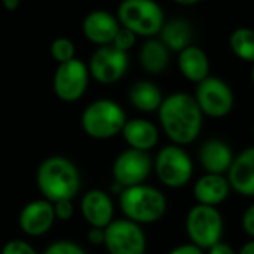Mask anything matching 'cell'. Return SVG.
Masks as SVG:
<instances>
[{
	"label": "cell",
	"mask_w": 254,
	"mask_h": 254,
	"mask_svg": "<svg viewBox=\"0 0 254 254\" xmlns=\"http://www.w3.org/2000/svg\"><path fill=\"white\" fill-rule=\"evenodd\" d=\"M89 79L88 64L79 58L58 64L52 77L54 94L64 103H74L85 95Z\"/></svg>",
	"instance_id": "7"
},
{
	"label": "cell",
	"mask_w": 254,
	"mask_h": 254,
	"mask_svg": "<svg viewBox=\"0 0 254 254\" xmlns=\"http://www.w3.org/2000/svg\"><path fill=\"white\" fill-rule=\"evenodd\" d=\"M177 65L183 77L193 83H199L210 76V58L202 48L193 43L179 52Z\"/></svg>",
	"instance_id": "17"
},
{
	"label": "cell",
	"mask_w": 254,
	"mask_h": 254,
	"mask_svg": "<svg viewBox=\"0 0 254 254\" xmlns=\"http://www.w3.org/2000/svg\"><path fill=\"white\" fill-rule=\"evenodd\" d=\"M128 98L134 109L144 113L158 112L164 100L159 86L150 80H137L135 83H132L128 92Z\"/></svg>",
	"instance_id": "23"
},
{
	"label": "cell",
	"mask_w": 254,
	"mask_h": 254,
	"mask_svg": "<svg viewBox=\"0 0 254 254\" xmlns=\"http://www.w3.org/2000/svg\"><path fill=\"white\" fill-rule=\"evenodd\" d=\"M55 220L54 204L48 199H37L27 204L19 214V226L30 237L46 234Z\"/></svg>",
	"instance_id": "14"
},
{
	"label": "cell",
	"mask_w": 254,
	"mask_h": 254,
	"mask_svg": "<svg viewBox=\"0 0 254 254\" xmlns=\"http://www.w3.org/2000/svg\"><path fill=\"white\" fill-rule=\"evenodd\" d=\"M82 214L85 220L92 228L106 229L112 223L113 217V204L110 196L103 190H89L82 198L80 204Z\"/></svg>",
	"instance_id": "16"
},
{
	"label": "cell",
	"mask_w": 254,
	"mask_h": 254,
	"mask_svg": "<svg viewBox=\"0 0 254 254\" xmlns=\"http://www.w3.org/2000/svg\"><path fill=\"white\" fill-rule=\"evenodd\" d=\"M168 254H202V250L195 244H185L171 250Z\"/></svg>",
	"instance_id": "32"
},
{
	"label": "cell",
	"mask_w": 254,
	"mask_h": 254,
	"mask_svg": "<svg viewBox=\"0 0 254 254\" xmlns=\"http://www.w3.org/2000/svg\"><path fill=\"white\" fill-rule=\"evenodd\" d=\"M127 122L124 109L113 100L100 98L86 106L82 113V129L95 140L112 138L122 132Z\"/></svg>",
	"instance_id": "5"
},
{
	"label": "cell",
	"mask_w": 254,
	"mask_h": 254,
	"mask_svg": "<svg viewBox=\"0 0 254 254\" xmlns=\"http://www.w3.org/2000/svg\"><path fill=\"white\" fill-rule=\"evenodd\" d=\"M121 24L109 10L104 9H94L88 12L82 21V33L88 42L98 46L112 45L116 33L119 31Z\"/></svg>",
	"instance_id": "13"
},
{
	"label": "cell",
	"mask_w": 254,
	"mask_h": 254,
	"mask_svg": "<svg viewBox=\"0 0 254 254\" xmlns=\"http://www.w3.org/2000/svg\"><path fill=\"white\" fill-rule=\"evenodd\" d=\"M231 188L244 196H254V147H249L234 158L228 170Z\"/></svg>",
	"instance_id": "15"
},
{
	"label": "cell",
	"mask_w": 254,
	"mask_h": 254,
	"mask_svg": "<svg viewBox=\"0 0 254 254\" xmlns=\"http://www.w3.org/2000/svg\"><path fill=\"white\" fill-rule=\"evenodd\" d=\"M252 82L254 83V64H253V68H252Z\"/></svg>",
	"instance_id": "37"
},
{
	"label": "cell",
	"mask_w": 254,
	"mask_h": 254,
	"mask_svg": "<svg viewBox=\"0 0 254 254\" xmlns=\"http://www.w3.org/2000/svg\"><path fill=\"white\" fill-rule=\"evenodd\" d=\"M238 254H254V241L247 243V244L240 250V253Z\"/></svg>",
	"instance_id": "35"
},
{
	"label": "cell",
	"mask_w": 254,
	"mask_h": 254,
	"mask_svg": "<svg viewBox=\"0 0 254 254\" xmlns=\"http://www.w3.org/2000/svg\"><path fill=\"white\" fill-rule=\"evenodd\" d=\"M36 180L43 196L52 204L73 199L80 189V176L76 165L63 156L45 159L37 170Z\"/></svg>",
	"instance_id": "2"
},
{
	"label": "cell",
	"mask_w": 254,
	"mask_h": 254,
	"mask_svg": "<svg viewBox=\"0 0 254 254\" xmlns=\"http://www.w3.org/2000/svg\"><path fill=\"white\" fill-rule=\"evenodd\" d=\"M122 134L131 149H137L143 152H147L152 147H155L159 138V132L155 124L146 119L127 121L122 128Z\"/></svg>",
	"instance_id": "20"
},
{
	"label": "cell",
	"mask_w": 254,
	"mask_h": 254,
	"mask_svg": "<svg viewBox=\"0 0 254 254\" xmlns=\"http://www.w3.org/2000/svg\"><path fill=\"white\" fill-rule=\"evenodd\" d=\"M253 132H254V127H253Z\"/></svg>",
	"instance_id": "38"
},
{
	"label": "cell",
	"mask_w": 254,
	"mask_h": 254,
	"mask_svg": "<svg viewBox=\"0 0 254 254\" xmlns=\"http://www.w3.org/2000/svg\"><path fill=\"white\" fill-rule=\"evenodd\" d=\"M104 238H106V231L101 228H92L88 232V240L92 244H104Z\"/></svg>",
	"instance_id": "31"
},
{
	"label": "cell",
	"mask_w": 254,
	"mask_h": 254,
	"mask_svg": "<svg viewBox=\"0 0 254 254\" xmlns=\"http://www.w3.org/2000/svg\"><path fill=\"white\" fill-rule=\"evenodd\" d=\"M170 49L159 37H149L138 49V63L149 74H161L170 64Z\"/></svg>",
	"instance_id": "19"
},
{
	"label": "cell",
	"mask_w": 254,
	"mask_h": 254,
	"mask_svg": "<svg viewBox=\"0 0 254 254\" xmlns=\"http://www.w3.org/2000/svg\"><path fill=\"white\" fill-rule=\"evenodd\" d=\"M135 43H137V36L132 31H129L128 28L121 27L119 31L116 33L113 42H112V46H115L116 49L128 54V51L132 49L135 46Z\"/></svg>",
	"instance_id": "26"
},
{
	"label": "cell",
	"mask_w": 254,
	"mask_h": 254,
	"mask_svg": "<svg viewBox=\"0 0 254 254\" xmlns=\"http://www.w3.org/2000/svg\"><path fill=\"white\" fill-rule=\"evenodd\" d=\"M155 170L158 179L165 186L177 189L189 183L193 165L185 149L177 144H171L159 150L155 161Z\"/></svg>",
	"instance_id": "9"
},
{
	"label": "cell",
	"mask_w": 254,
	"mask_h": 254,
	"mask_svg": "<svg viewBox=\"0 0 254 254\" xmlns=\"http://www.w3.org/2000/svg\"><path fill=\"white\" fill-rule=\"evenodd\" d=\"M231 192V185L228 179H225L222 174H205L201 177L195 188L193 193L199 204L202 205H217L223 202Z\"/></svg>",
	"instance_id": "21"
},
{
	"label": "cell",
	"mask_w": 254,
	"mask_h": 254,
	"mask_svg": "<svg viewBox=\"0 0 254 254\" xmlns=\"http://www.w3.org/2000/svg\"><path fill=\"white\" fill-rule=\"evenodd\" d=\"M116 18L121 27L144 39L156 37L165 22L164 9L156 0H122Z\"/></svg>",
	"instance_id": "3"
},
{
	"label": "cell",
	"mask_w": 254,
	"mask_h": 254,
	"mask_svg": "<svg viewBox=\"0 0 254 254\" xmlns=\"http://www.w3.org/2000/svg\"><path fill=\"white\" fill-rule=\"evenodd\" d=\"M192 25L185 18H173L164 22L159 31V40L173 52H180L186 46L192 45Z\"/></svg>",
	"instance_id": "22"
},
{
	"label": "cell",
	"mask_w": 254,
	"mask_h": 254,
	"mask_svg": "<svg viewBox=\"0 0 254 254\" xmlns=\"http://www.w3.org/2000/svg\"><path fill=\"white\" fill-rule=\"evenodd\" d=\"M158 116L164 132L177 146L190 144L201 132L202 112L195 97L188 92H173L165 97Z\"/></svg>",
	"instance_id": "1"
},
{
	"label": "cell",
	"mask_w": 254,
	"mask_h": 254,
	"mask_svg": "<svg viewBox=\"0 0 254 254\" xmlns=\"http://www.w3.org/2000/svg\"><path fill=\"white\" fill-rule=\"evenodd\" d=\"M199 161L207 173L223 174V173H228L234 161V153L223 140L211 138L201 146Z\"/></svg>",
	"instance_id": "18"
},
{
	"label": "cell",
	"mask_w": 254,
	"mask_h": 254,
	"mask_svg": "<svg viewBox=\"0 0 254 254\" xmlns=\"http://www.w3.org/2000/svg\"><path fill=\"white\" fill-rule=\"evenodd\" d=\"M43 254H88L80 246L71 241H57L51 244Z\"/></svg>",
	"instance_id": "27"
},
{
	"label": "cell",
	"mask_w": 254,
	"mask_h": 254,
	"mask_svg": "<svg viewBox=\"0 0 254 254\" xmlns=\"http://www.w3.org/2000/svg\"><path fill=\"white\" fill-rule=\"evenodd\" d=\"M54 211H55V217L60 220H68L73 216V205H71V199H63L54 204Z\"/></svg>",
	"instance_id": "29"
},
{
	"label": "cell",
	"mask_w": 254,
	"mask_h": 254,
	"mask_svg": "<svg viewBox=\"0 0 254 254\" xmlns=\"http://www.w3.org/2000/svg\"><path fill=\"white\" fill-rule=\"evenodd\" d=\"M0 1L7 12H15L21 4V0H0Z\"/></svg>",
	"instance_id": "34"
},
{
	"label": "cell",
	"mask_w": 254,
	"mask_h": 254,
	"mask_svg": "<svg viewBox=\"0 0 254 254\" xmlns=\"http://www.w3.org/2000/svg\"><path fill=\"white\" fill-rule=\"evenodd\" d=\"M104 231V246L109 254L146 253V235L138 223L128 219L115 220Z\"/></svg>",
	"instance_id": "11"
},
{
	"label": "cell",
	"mask_w": 254,
	"mask_h": 254,
	"mask_svg": "<svg viewBox=\"0 0 254 254\" xmlns=\"http://www.w3.org/2000/svg\"><path fill=\"white\" fill-rule=\"evenodd\" d=\"M243 228L250 237H254V204L247 208L243 216Z\"/></svg>",
	"instance_id": "30"
},
{
	"label": "cell",
	"mask_w": 254,
	"mask_h": 254,
	"mask_svg": "<svg viewBox=\"0 0 254 254\" xmlns=\"http://www.w3.org/2000/svg\"><path fill=\"white\" fill-rule=\"evenodd\" d=\"M49 54L52 57V60L57 64H63L67 63L73 58H76V46L74 42L68 37H57L52 40L51 46H49Z\"/></svg>",
	"instance_id": "25"
},
{
	"label": "cell",
	"mask_w": 254,
	"mask_h": 254,
	"mask_svg": "<svg viewBox=\"0 0 254 254\" xmlns=\"http://www.w3.org/2000/svg\"><path fill=\"white\" fill-rule=\"evenodd\" d=\"M86 64L89 74L95 82L101 85H113L127 74L129 57L127 52H122L112 45L98 46L91 54Z\"/></svg>",
	"instance_id": "10"
},
{
	"label": "cell",
	"mask_w": 254,
	"mask_h": 254,
	"mask_svg": "<svg viewBox=\"0 0 254 254\" xmlns=\"http://www.w3.org/2000/svg\"><path fill=\"white\" fill-rule=\"evenodd\" d=\"M195 100L202 112L210 118H225L231 113L235 103L232 88L220 77L208 76L196 83Z\"/></svg>",
	"instance_id": "8"
},
{
	"label": "cell",
	"mask_w": 254,
	"mask_h": 254,
	"mask_svg": "<svg viewBox=\"0 0 254 254\" xmlns=\"http://www.w3.org/2000/svg\"><path fill=\"white\" fill-rule=\"evenodd\" d=\"M229 48L232 54L246 63L254 64V30L249 27H240L229 36Z\"/></svg>",
	"instance_id": "24"
},
{
	"label": "cell",
	"mask_w": 254,
	"mask_h": 254,
	"mask_svg": "<svg viewBox=\"0 0 254 254\" xmlns=\"http://www.w3.org/2000/svg\"><path fill=\"white\" fill-rule=\"evenodd\" d=\"M186 231L190 241L199 249H210L220 243L223 234L222 214L211 205H195L186 219Z\"/></svg>",
	"instance_id": "6"
},
{
	"label": "cell",
	"mask_w": 254,
	"mask_h": 254,
	"mask_svg": "<svg viewBox=\"0 0 254 254\" xmlns=\"http://www.w3.org/2000/svg\"><path fill=\"white\" fill-rule=\"evenodd\" d=\"M119 202L128 220L135 223L158 222L167 210V199L164 193L146 185L125 188L121 192Z\"/></svg>",
	"instance_id": "4"
},
{
	"label": "cell",
	"mask_w": 254,
	"mask_h": 254,
	"mask_svg": "<svg viewBox=\"0 0 254 254\" xmlns=\"http://www.w3.org/2000/svg\"><path fill=\"white\" fill-rule=\"evenodd\" d=\"M150 170L152 161L146 152L128 149L122 152L113 164L115 183H118L124 189L141 185L150 174Z\"/></svg>",
	"instance_id": "12"
},
{
	"label": "cell",
	"mask_w": 254,
	"mask_h": 254,
	"mask_svg": "<svg viewBox=\"0 0 254 254\" xmlns=\"http://www.w3.org/2000/svg\"><path fill=\"white\" fill-rule=\"evenodd\" d=\"M210 254H237L232 247H229L225 243H217L213 247H210Z\"/></svg>",
	"instance_id": "33"
},
{
	"label": "cell",
	"mask_w": 254,
	"mask_h": 254,
	"mask_svg": "<svg viewBox=\"0 0 254 254\" xmlns=\"http://www.w3.org/2000/svg\"><path fill=\"white\" fill-rule=\"evenodd\" d=\"M1 254H37L36 250L22 240H12L4 244Z\"/></svg>",
	"instance_id": "28"
},
{
	"label": "cell",
	"mask_w": 254,
	"mask_h": 254,
	"mask_svg": "<svg viewBox=\"0 0 254 254\" xmlns=\"http://www.w3.org/2000/svg\"><path fill=\"white\" fill-rule=\"evenodd\" d=\"M173 1L180 4V6H193V4H196V3H199L202 0H173Z\"/></svg>",
	"instance_id": "36"
}]
</instances>
